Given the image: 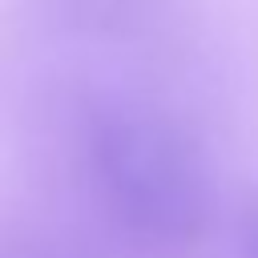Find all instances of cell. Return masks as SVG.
<instances>
[{
	"label": "cell",
	"mask_w": 258,
	"mask_h": 258,
	"mask_svg": "<svg viewBox=\"0 0 258 258\" xmlns=\"http://www.w3.org/2000/svg\"><path fill=\"white\" fill-rule=\"evenodd\" d=\"M93 177L121 234L149 258H189L210 230V177L189 137L133 109H109L89 133Z\"/></svg>",
	"instance_id": "1"
},
{
	"label": "cell",
	"mask_w": 258,
	"mask_h": 258,
	"mask_svg": "<svg viewBox=\"0 0 258 258\" xmlns=\"http://www.w3.org/2000/svg\"><path fill=\"white\" fill-rule=\"evenodd\" d=\"M48 12L89 36H141L165 16V0H44Z\"/></svg>",
	"instance_id": "2"
},
{
	"label": "cell",
	"mask_w": 258,
	"mask_h": 258,
	"mask_svg": "<svg viewBox=\"0 0 258 258\" xmlns=\"http://www.w3.org/2000/svg\"><path fill=\"white\" fill-rule=\"evenodd\" d=\"M238 258H258V194L246 202L238 222Z\"/></svg>",
	"instance_id": "3"
}]
</instances>
